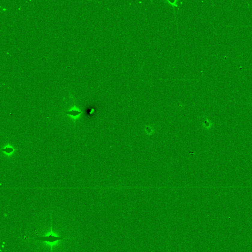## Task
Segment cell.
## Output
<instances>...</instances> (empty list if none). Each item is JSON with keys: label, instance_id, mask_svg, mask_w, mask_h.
Wrapping results in <instances>:
<instances>
[{"label": "cell", "instance_id": "cell-2", "mask_svg": "<svg viewBox=\"0 0 252 252\" xmlns=\"http://www.w3.org/2000/svg\"><path fill=\"white\" fill-rule=\"evenodd\" d=\"M64 113L68 115H72L74 116H76L77 115H80L81 113L80 111H76V110H72V111H65Z\"/></svg>", "mask_w": 252, "mask_h": 252}, {"label": "cell", "instance_id": "cell-3", "mask_svg": "<svg viewBox=\"0 0 252 252\" xmlns=\"http://www.w3.org/2000/svg\"><path fill=\"white\" fill-rule=\"evenodd\" d=\"M2 151H4V152H6L7 153H10L11 152L14 151V149L13 148H10V147H8V148H6L4 149H2Z\"/></svg>", "mask_w": 252, "mask_h": 252}, {"label": "cell", "instance_id": "cell-1", "mask_svg": "<svg viewBox=\"0 0 252 252\" xmlns=\"http://www.w3.org/2000/svg\"><path fill=\"white\" fill-rule=\"evenodd\" d=\"M34 239L37 240L38 241H44L52 247L53 245H55V244L56 245V243L58 242L59 241L64 239V237L59 236L55 234L54 232H52V230L51 229V232H48L46 236L35 238Z\"/></svg>", "mask_w": 252, "mask_h": 252}]
</instances>
